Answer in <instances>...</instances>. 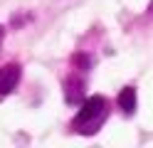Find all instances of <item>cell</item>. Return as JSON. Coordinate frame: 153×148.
Wrapping results in <instances>:
<instances>
[{
	"instance_id": "6da1fadb",
	"label": "cell",
	"mask_w": 153,
	"mask_h": 148,
	"mask_svg": "<svg viewBox=\"0 0 153 148\" xmlns=\"http://www.w3.org/2000/svg\"><path fill=\"white\" fill-rule=\"evenodd\" d=\"M109 118V101L104 96H89L87 101H82L79 114L74 116V131L82 136H94Z\"/></svg>"
},
{
	"instance_id": "7a4b0ae2",
	"label": "cell",
	"mask_w": 153,
	"mask_h": 148,
	"mask_svg": "<svg viewBox=\"0 0 153 148\" xmlns=\"http://www.w3.org/2000/svg\"><path fill=\"white\" fill-rule=\"evenodd\" d=\"M20 82V64H5L0 69V96H7Z\"/></svg>"
},
{
	"instance_id": "3957f363",
	"label": "cell",
	"mask_w": 153,
	"mask_h": 148,
	"mask_svg": "<svg viewBox=\"0 0 153 148\" xmlns=\"http://www.w3.org/2000/svg\"><path fill=\"white\" fill-rule=\"evenodd\" d=\"M64 99L69 104H82L84 101V82L76 74H72L69 79L64 82Z\"/></svg>"
},
{
	"instance_id": "277c9868",
	"label": "cell",
	"mask_w": 153,
	"mask_h": 148,
	"mask_svg": "<svg viewBox=\"0 0 153 148\" xmlns=\"http://www.w3.org/2000/svg\"><path fill=\"white\" fill-rule=\"evenodd\" d=\"M119 109L126 116H131L133 111H136V89L133 86H123L121 94H119Z\"/></svg>"
},
{
	"instance_id": "5b68a950",
	"label": "cell",
	"mask_w": 153,
	"mask_h": 148,
	"mask_svg": "<svg viewBox=\"0 0 153 148\" xmlns=\"http://www.w3.org/2000/svg\"><path fill=\"white\" fill-rule=\"evenodd\" d=\"M3 37H5V27L0 25V42H3Z\"/></svg>"
}]
</instances>
